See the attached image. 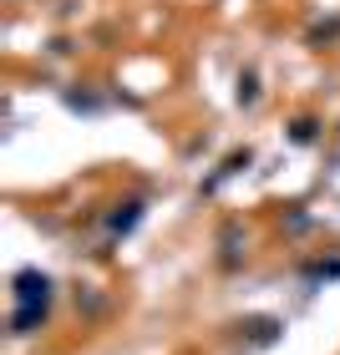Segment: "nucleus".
<instances>
[{
	"mask_svg": "<svg viewBox=\"0 0 340 355\" xmlns=\"http://www.w3.org/2000/svg\"><path fill=\"white\" fill-rule=\"evenodd\" d=\"M51 304V279H46L41 269H21L15 274V310H41Z\"/></svg>",
	"mask_w": 340,
	"mask_h": 355,
	"instance_id": "1",
	"label": "nucleus"
},
{
	"mask_svg": "<svg viewBox=\"0 0 340 355\" xmlns=\"http://www.w3.org/2000/svg\"><path fill=\"white\" fill-rule=\"evenodd\" d=\"M239 330H244L254 345H269V340H280V320H264V315H259V320H249V325H239Z\"/></svg>",
	"mask_w": 340,
	"mask_h": 355,
	"instance_id": "2",
	"label": "nucleus"
},
{
	"mask_svg": "<svg viewBox=\"0 0 340 355\" xmlns=\"http://www.w3.org/2000/svg\"><path fill=\"white\" fill-rule=\"evenodd\" d=\"M41 325H46L41 310H15V315H10V335H36Z\"/></svg>",
	"mask_w": 340,
	"mask_h": 355,
	"instance_id": "3",
	"label": "nucleus"
}]
</instances>
